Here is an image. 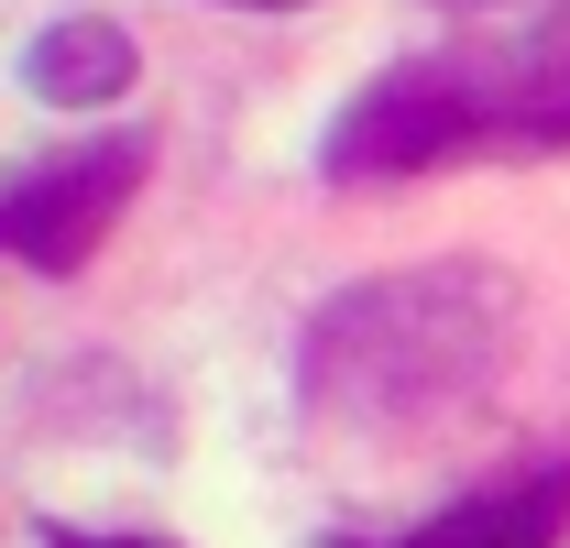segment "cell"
<instances>
[{
    "label": "cell",
    "mask_w": 570,
    "mask_h": 548,
    "mask_svg": "<svg viewBox=\"0 0 570 548\" xmlns=\"http://www.w3.org/2000/svg\"><path fill=\"white\" fill-rule=\"evenodd\" d=\"M504 351V285L494 274H395V285H362L318 319L307 341V384L318 407L352 417H428L461 407Z\"/></svg>",
    "instance_id": "6da1fadb"
},
{
    "label": "cell",
    "mask_w": 570,
    "mask_h": 548,
    "mask_svg": "<svg viewBox=\"0 0 570 548\" xmlns=\"http://www.w3.org/2000/svg\"><path fill=\"white\" fill-rule=\"evenodd\" d=\"M461 11H472V0H461Z\"/></svg>",
    "instance_id": "9c48e42d"
},
{
    "label": "cell",
    "mask_w": 570,
    "mask_h": 548,
    "mask_svg": "<svg viewBox=\"0 0 570 548\" xmlns=\"http://www.w3.org/2000/svg\"><path fill=\"white\" fill-rule=\"evenodd\" d=\"M570 527V461L560 472H527V482H494V493H461L450 516H428L384 548H549Z\"/></svg>",
    "instance_id": "5b68a950"
},
{
    "label": "cell",
    "mask_w": 570,
    "mask_h": 548,
    "mask_svg": "<svg viewBox=\"0 0 570 548\" xmlns=\"http://www.w3.org/2000/svg\"><path fill=\"white\" fill-rule=\"evenodd\" d=\"M461 154H494L483 56H406V67H384L352 110L330 121V143H318V165H330L341 187H395V176L461 165Z\"/></svg>",
    "instance_id": "7a4b0ae2"
},
{
    "label": "cell",
    "mask_w": 570,
    "mask_h": 548,
    "mask_svg": "<svg viewBox=\"0 0 570 548\" xmlns=\"http://www.w3.org/2000/svg\"><path fill=\"white\" fill-rule=\"evenodd\" d=\"M22 88L33 99H67V110H99L132 88V33L121 22H56L22 45Z\"/></svg>",
    "instance_id": "8992f818"
},
{
    "label": "cell",
    "mask_w": 570,
    "mask_h": 548,
    "mask_svg": "<svg viewBox=\"0 0 570 548\" xmlns=\"http://www.w3.org/2000/svg\"><path fill=\"white\" fill-rule=\"evenodd\" d=\"M253 11H296V0H253Z\"/></svg>",
    "instance_id": "ba28073f"
},
{
    "label": "cell",
    "mask_w": 570,
    "mask_h": 548,
    "mask_svg": "<svg viewBox=\"0 0 570 548\" xmlns=\"http://www.w3.org/2000/svg\"><path fill=\"white\" fill-rule=\"evenodd\" d=\"M494 88V154H560L570 143V11L515 33L504 56H483Z\"/></svg>",
    "instance_id": "277c9868"
},
{
    "label": "cell",
    "mask_w": 570,
    "mask_h": 548,
    "mask_svg": "<svg viewBox=\"0 0 570 548\" xmlns=\"http://www.w3.org/2000/svg\"><path fill=\"white\" fill-rule=\"evenodd\" d=\"M56 548H142V538H67V527H56Z\"/></svg>",
    "instance_id": "52a82bcc"
},
{
    "label": "cell",
    "mask_w": 570,
    "mask_h": 548,
    "mask_svg": "<svg viewBox=\"0 0 570 548\" xmlns=\"http://www.w3.org/2000/svg\"><path fill=\"white\" fill-rule=\"evenodd\" d=\"M142 176H154V143H77L56 165H33L22 187H0V253H22L45 274L88 264L121 231V208L142 198Z\"/></svg>",
    "instance_id": "3957f363"
}]
</instances>
